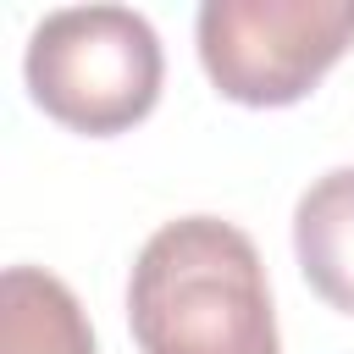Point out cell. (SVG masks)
<instances>
[{
  "label": "cell",
  "mask_w": 354,
  "mask_h": 354,
  "mask_svg": "<svg viewBox=\"0 0 354 354\" xmlns=\"http://www.w3.org/2000/svg\"><path fill=\"white\" fill-rule=\"evenodd\" d=\"M127 321L144 354H277L260 249L221 216H177L149 232L127 277Z\"/></svg>",
  "instance_id": "obj_1"
},
{
  "label": "cell",
  "mask_w": 354,
  "mask_h": 354,
  "mask_svg": "<svg viewBox=\"0 0 354 354\" xmlns=\"http://www.w3.org/2000/svg\"><path fill=\"white\" fill-rule=\"evenodd\" d=\"M160 39L127 6L50 11L22 55L33 105L88 138H111L144 122L160 100Z\"/></svg>",
  "instance_id": "obj_2"
},
{
  "label": "cell",
  "mask_w": 354,
  "mask_h": 354,
  "mask_svg": "<svg viewBox=\"0 0 354 354\" xmlns=\"http://www.w3.org/2000/svg\"><path fill=\"white\" fill-rule=\"evenodd\" d=\"M199 61L232 105H299L354 44V0H205Z\"/></svg>",
  "instance_id": "obj_3"
},
{
  "label": "cell",
  "mask_w": 354,
  "mask_h": 354,
  "mask_svg": "<svg viewBox=\"0 0 354 354\" xmlns=\"http://www.w3.org/2000/svg\"><path fill=\"white\" fill-rule=\"evenodd\" d=\"M293 254L304 282L354 315V166L315 177L293 205Z\"/></svg>",
  "instance_id": "obj_4"
},
{
  "label": "cell",
  "mask_w": 354,
  "mask_h": 354,
  "mask_svg": "<svg viewBox=\"0 0 354 354\" xmlns=\"http://www.w3.org/2000/svg\"><path fill=\"white\" fill-rule=\"evenodd\" d=\"M0 354H94V332L77 293L44 266H6Z\"/></svg>",
  "instance_id": "obj_5"
}]
</instances>
